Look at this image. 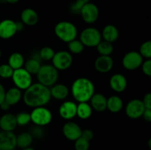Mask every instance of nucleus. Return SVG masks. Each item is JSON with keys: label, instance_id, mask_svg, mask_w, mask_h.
Listing matches in <instances>:
<instances>
[{"label": "nucleus", "instance_id": "nucleus-1", "mask_svg": "<svg viewBox=\"0 0 151 150\" xmlns=\"http://www.w3.org/2000/svg\"><path fill=\"white\" fill-rule=\"evenodd\" d=\"M24 104L29 107L45 106L51 100L50 88L39 82L33 83L22 94Z\"/></svg>", "mask_w": 151, "mask_h": 150}, {"label": "nucleus", "instance_id": "nucleus-2", "mask_svg": "<svg viewBox=\"0 0 151 150\" xmlns=\"http://www.w3.org/2000/svg\"><path fill=\"white\" fill-rule=\"evenodd\" d=\"M71 92L74 99L78 102H88L95 93L92 81L86 77L75 79L72 85Z\"/></svg>", "mask_w": 151, "mask_h": 150}, {"label": "nucleus", "instance_id": "nucleus-3", "mask_svg": "<svg viewBox=\"0 0 151 150\" xmlns=\"http://www.w3.org/2000/svg\"><path fill=\"white\" fill-rule=\"evenodd\" d=\"M56 36L63 42L69 43L76 39L78 29L73 23L67 21H60L55 25L54 29Z\"/></svg>", "mask_w": 151, "mask_h": 150}, {"label": "nucleus", "instance_id": "nucleus-4", "mask_svg": "<svg viewBox=\"0 0 151 150\" xmlns=\"http://www.w3.org/2000/svg\"><path fill=\"white\" fill-rule=\"evenodd\" d=\"M36 75L38 82L48 88L56 84L58 79V71L52 65L41 66Z\"/></svg>", "mask_w": 151, "mask_h": 150}, {"label": "nucleus", "instance_id": "nucleus-5", "mask_svg": "<svg viewBox=\"0 0 151 150\" xmlns=\"http://www.w3.org/2000/svg\"><path fill=\"white\" fill-rule=\"evenodd\" d=\"M31 121L35 125L40 126H45L50 124L52 119V112L45 106L33 108L30 113Z\"/></svg>", "mask_w": 151, "mask_h": 150}, {"label": "nucleus", "instance_id": "nucleus-6", "mask_svg": "<svg viewBox=\"0 0 151 150\" xmlns=\"http://www.w3.org/2000/svg\"><path fill=\"white\" fill-rule=\"evenodd\" d=\"M80 41L84 46L96 47L102 41L101 32L95 27L86 28L81 32Z\"/></svg>", "mask_w": 151, "mask_h": 150}, {"label": "nucleus", "instance_id": "nucleus-7", "mask_svg": "<svg viewBox=\"0 0 151 150\" xmlns=\"http://www.w3.org/2000/svg\"><path fill=\"white\" fill-rule=\"evenodd\" d=\"M11 78L16 88L21 91H25L32 84V75L24 68L14 70Z\"/></svg>", "mask_w": 151, "mask_h": 150}, {"label": "nucleus", "instance_id": "nucleus-8", "mask_svg": "<svg viewBox=\"0 0 151 150\" xmlns=\"http://www.w3.org/2000/svg\"><path fill=\"white\" fill-rule=\"evenodd\" d=\"M52 62V66L58 71H65L72 66L73 58L70 52L63 50L55 53Z\"/></svg>", "mask_w": 151, "mask_h": 150}, {"label": "nucleus", "instance_id": "nucleus-9", "mask_svg": "<svg viewBox=\"0 0 151 150\" xmlns=\"http://www.w3.org/2000/svg\"><path fill=\"white\" fill-rule=\"evenodd\" d=\"M143 62V57L139 51H131L126 53L122 58V66L128 71H134L139 69Z\"/></svg>", "mask_w": 151, "mask_h": 150}, {"label": "nucleus", "instance_id": "nucleus-10", "mask_svg": "<svg viewBox=\"0 0 151 150\" xmlns=\"http://www.w3.org/2000/svg\"><path fill=\"white\" fill-rule=\"evenodd\" d=\"M145 109L142 100L134 99L127 104L125 107V113L128 118L131 119H137L142 116Z\"/></svg>", "mask_w": 151, "mask_h": 150}, {"label": "nucleus", "instance_id": "nucleus-11", "mask_svg": "<svg viewBox=\"0 0 151 150\" xmlns=\"http://www.w3.org/2000/svg\"><path fill=\"white\" fill-rule=\"evenodd\" d=\"M83 20L87 24H93L98 19L99 9L96 4L91 2L85 3L81 12Z\"/></svg>", "mask_w": 151, "mask_h": 150}, {"label": "nucleus", "instance_id": "nucleus-12", "mask_svg": "<svg viewBox=\"0 0 151 150\" xmlns=\"http://www.w3.org/2000/svg\"><path fill=\"white\" fill-rule=\"evenodd\" d=\"M63 134L69 141H75L81 136L82 129L78 124L73 121H68L63 126Z\"/></svg>", "mask_w": 151, "mask_h": 150}, {"label": "nucleus", "instance_id": "nucleus-13", "mask_svg": "<svg viewBox=\"0 0 151 150\" xmlns=\"http://www.w3.org/2000/svg\"><path fill=\"white\" fill-rule=\"evenodd\" d=\"M16 146V135L13 132H0V149L14 150Z\"/></svg>", "mask_w": 151, "mask_h": 150}, {"label": "nucleus", "instance_id": "nucleus-14", "mask_svg": "<svg viewBox=\"0 0 151 150\" xmlns=\"http://www.w3.org/2000/svg\"><path fill=\"white\" fill-rule=\"evenodd\" d=\"M17 32L16 21L11 19H4L0 21V38L10 39Z\"/></svg>", "mask_w": 151, "mask_h": 150}, {"label": "nucleus", "instance_id": "nucleus-15", "mask_svg": "<svg viewBox=\"0 0 151 150\" xmlns=\"http://www.w3.org/2000/svg\"><path fill=\"white\" fill-rule=\"evenodd\" d=\"M59 115L65 120H71L77 116V104L72 101H65L59 107Z\"/></svg>", "mask_w": 151, "mask_h": 150}, {"label": "nucleus", "instance_id": "nucleus-16", "mask_svg": "<svg viewBox=\"0 0 151 150\" xmlns=\"http://www.w3.org/2000/svg\"><path fill=\"white\" fill-rule=\"evenodd\" d=\"M110 87L116 93H122L126 89L128 81L126 77L122 74H115L112 75L109 80Z\"/></svg>", "mask_w": 151, "mask_h": 150}, {"label": "nucleus", "instance_id": "nucleus-17", "mask_svg": "<svg viewBox=\"0 0 151 150\" xmlns=\"http://www.w3.org/2000/svg\"><path fill=\"white\" fill-rule=\"evenodd\" d=\"M114 66V60L111 56L100 55L94 62V68L100 73H108Z\"/></svg>", "mask_w": 151, "mask_h": 150}, {"label": "nucleus", "instance_id": "nucleus-18", "mask_svg": "<svg viewBox=\"0 0 151 150\" xmlns=\"http://www.w3.org/2000/svg\"><path fill=\"white\" fill-rule=\"evenodd\" d=\"M89 101L91 108L95 111L102 113L107 109V98L100 93H94Z\"/></svg>", "mask_w": 151, "mask_h": 150}, {"label": "nucleus", "instance_id": "nucleus-19", "mask_svg": "<svg viewBox=\"0 0 151 150\" xmlns=\"http://www.w3.org/2000/svg\"><path fill=\"white\" fill-rule=\"evenodd\" d=\"M17 126L16 116L12 113H5L0 118V128L2 131L13 132Z\"/></svg>", "mask_w": 151, "mask_h": 150}, {"label": "nucleus", "instance_id": "nucleus-20", "mask_svg": "<svg viewBox=\"0 0 151 150\" xmlns=\"http://www.w3.org/2000/svg\"><path fill=\"white\" fill-rule=\"evenodd\" d=\"M21 20L24 25L34 26L39 20V16L35 10L32 8H26L21 13Z\"/></svg>", "mask_w": 151, "mask_h": 150}, {"label": "nucleus", "instance_id": "nucleus-21", "mask_svg": "<svg viewBox=\"0 0 151 150\" xmlns=\"http://www.w3.org/2000/svg\"><path fill=\"white\" fill-rule=\"evenodd\" d=\"M69 88L64 84H55L50 88L52 98L57 100H63L69 96Z\"/></svg>", "mask_w": 151, "mask_h": 150}, {"label": "nucleus", "instance_id": "nucleus-22", "mask_svg": "<svg viewBox=\"0 0 151 150\" xmlns=\"http://www.w3.org/2000/svg\"><path fill=\"white\" fill-rule=\"evenodd\" d=\"M101 36L104 41L113 44L119 38V30L114 25H106L102 31Z\"/></svg>", "mask_w": 151, "mask_h": 150}, {"label": "nucleus", "instance_id": "nucleus-23", "mask_svg": "<svg viewBox=\"0 0 151 150\" xmlns=\"http://www.w3.org/2000/svg\"><path fill=\"white\" fill-rule=\"evenodd\" d=\"M22 98V91L16 87L11 88L6 91L4 101L10 106L15 105L20 101Z\"/></svg>", "mask_w": 151, "mask_h": 150}, {"label": "nucleus", "instance_id": "nucleus-24", "mask_svg": "<svg viewBox=\"0 0 151 150\" xmlns=\"http://www.w3.org/2000/svg\"><path fill=\"white\" fill-rule=\"evenodd\" d=\"M123 107V101L119 96L114 95L107 99V109L113 113H117Z\"/></svg>", "mask_w": 151, "mask_h": 150}, {"label": "nucleus", "instance_id": "nucleus-25", "mask_svg": "<svg viewBox=\"0 0 151 150\" xmlns=\"http://www.w3.org/2000/svg\"><path fill=\"white\" fill-rule=\"evenodd\" d=\"M92 114V108L88 102H79L77 104V116L83 120L89 119Z\"/></svg>", "mask_w": 151, "mask_h": 150}, {"label": "nucleus", "instance_id": "nucleus-26", "mask_svg": "<svg viewBox=\"0 0 151 150\" xmlns=\"http://www.w3.org/2000/svg\"><path fill=\"white\" fill-rule=\"evenodd\" d=\"M24 58L23 55L19 52H14L10 55L8 58V63L7 64L13 69H21L23 68L24 64Z\"/></svg>", "mask_w": 151, "mask_h": 150}, {"label": "nucleus", "instance_id": "nucleus-27", "mask_svg": "<svg viewBox=\"0 0 151 150\" xmlns=\"http://www.w3.org/2000/svg\"><path fill=\"white\" fill-rule=\"evenodd\" d=\"M33 138L29 132H22L16 136V146L19 148L24 149L30 146Z\"/></svg>", "mask_w": 151, "mask_h": 150}, {"label": "nucleus", "instance_id": "nucleus-28", "mask_svg": "<svg viewBox=\"0 0 151 150\" xmlns=\"http://www.w3.org/2000/svg\"><path fill=\"white\" fill-rule=\"evenodd\" d=\"M41 62L38 61V60L31 57L29 60H27L26 62H24V69H26L31 75H36L41 66Z\"/></svg>", "mask_w": 151, "mask_h": 150}, {"label": "nucleus", "instance_id": "nucleus-29", "mask_svg": "<svg viewBox=\"0 0 151 150\" xmlns=\"http://www.w3.org/2000/svg\"><path fill=\"white\" fill-rule=\"evenodd\" d=\"M96 47L100 55L111 56L114 51L113 44L106 41H101Z\"/></svg>", "mask_w": 151, "mask_h": 150}, {"label": "nucleus", "instance_id": "nucleus-30", "mask_svg": "<svg viewBox=\"0 0 151 150\" xmlns=\"http://www.w3.org/2000/svg\"><path fill=\"white\" fill-rule=\"evenodd\" d=\"M84 47L85 46L80 40L75 39L68 43V49H69L70 53H72V54H81L83 51Z\"/></svg>", "mask_w": 151, "mask_h": 150}, {"label": "nucleus", "instance_id": "nucleus-31", "mask_svg": "<svg viewBox=\"0 0 151 150\" xmlns=\"http://www.w3.org/2000/svg\"><path fill=\"white\" fill-rule=\"evenodd\" d=\"M39 55L41 60H45V61H50L52 60V57H54L55 51L50 46H44L39 51Z\"/></svg>", "mask_w": 151, "mask_h": 150}, {"label": "nucleus", "instance_id": "nucleus-32", "mask_svg": "<svg viewBox=\"0 0 151 150\" xmlns=\"http://www.w3.org/2000/svg\"><path fill=\"white\" fill-rule=\"evenodd\" d=\"M16 123L19 126H26L31 121L30 113L21 112L16 116Z\"/></svg>", "mask_w": 151, "mask_h": 150}, {"label": "nucleus", "instance_id": "nucleus-33", "mask_svg": "<svg viewBox=\"0 0 151 150\" xmlns=\"http://www.w3.org/2000/svg\"><path fill=\"white\" fill-rule=\"evenodd\" d=\"M142 57L145 59L151 58V42L150 41H147L141 45L139 51Z\"/></svg>", "mask_w": 151, "mask_h": 150}, {"label": "nucleus", "instance_id": "nucleus-34", "mask_svg": "<svg viewBox=\"0 0 151 150\" xmlns=\"http://www.w3.org/2000/svg\"><path fill=\"white\" fill-rule=\"evenodd\" d=\"M14 70L8 64H2L0 66V77L3 79H10L13 76Z\"/></svg>", "mask_w": 151, "mask_h": 150}, {"label": "nucleus", "instance_id": "nucleus-35", "mask_svg": "<svg viewBox=\"0 0 151 150\" xmlns=\"http://www.w3.org/2000/svg\"><path fill=\"white\" fill-rule=\"evenodd\" d=\"M90 146V141L83 137H80L79 138L75 141V150H88Z\"/></svg>", "mask_w": 151, "mask_h": 150}, {"label": "nucleus", "instance_id": "nucleus-36", "mask_svg": "<svg viewBox=\"0 0 151 150\" xmlns=\"http://www.w3.org/2000/svg\"><path fill=\"white\" fill-rule=\"evenodd\" d=\"M85 3L83 1H81V0H76L75 2L72 3L69 7V10L72 13L75 15L81 14V10H82L83 7Z\"/></svg>", "mask_w": 151, "mask_h": 150}, {"label": "nucleus", "instance_id": "nucleus-37", "mask_svg": "<svg viewBox=\"0 0 151 150\" xmlns=\"http://www.w3.org/2000/svg\"><path fill=\"white\" fill-rule=\"evenodd\" d=\"M29 133L31 134L32 138H41L44 136V129H43V126L35 125V126H32V129H30V132H29Z\"/></svg>", "mask_w": 151, "mask_h": 150}, {"label": "nucleus", "instance_id": "nucleus-38", "mask_svg": "<svg viewBox=\"0 0 151 150\" xmlns=\"http://www.w3.org/2000/svg\"><path fill=\"white\" fill-rule=\"evenodd\" d=\"M142 71L143 74L147 76H151V60L150 59H146L145 61L142 62L141 65Z\"/></svg>", "mask_w": 151, "mask_h": 150}, {"label": "nucleus", "instance_id": "nucleus-39", "mask_svg": "<svg viewBox=\"0 0 151 150\" xmlns=\"http://www.w3.org/2000/svg\"><path fill=\"white\" fill-rule=\"evenodd\" d=\"M81 137L86 139L87 141H91L94 138V132L91 130V129H83L82 130V133H81Z\"/></svg>", "mask_w": 151, "mask_h": 150}, {"label": "nucleus", "instance_id": "nucleus-40", "mask_svg": "<svg viewBox=\"0 0 151 150\" xmlns=\"http://www.w3.org/2000/svg\"><path fill=\"white\" fill-rule=\"evenodd\" d=\"M143 104H144L145 107L147 109H151V94L150 93H147V94H145L143 98V99L142 100Z\"/></svg>", "mask_w": 151, "mask_h": 150}, {"label": "nucleus", "instance_id": "nucleus-41", "mask_svg": "<svg viewBox=\"0 0 151 150\" xmlns=\"http://www.w3.org/2000/svg\"><path fill=\"white\" fill-rule=\"evenodd\" d=\"M145 120L147 122H151V109L145 108L143 113L142 116Z\"/></svg>", "mask_w": 151, "mask_h": 150}, {"label": "nucleus", "instance_id": "nucleus-42", "mask_svg": "<svg viewBox=\"0 0 151 150\" xmlns=\"http://www.w3.org/2000/svg\"><path fill=\"white\" fill-rule=\"evenodd\" d=\"M6 91L4 89V86L0 83V104L4 101V97H5Z\"/></svg>", "mask_w": 151, "mask_h": 150}, {"label": "nucleus", "instance_id": "nucleus-43", "mask_svg": "<svg viewBox=\"0 0 151 150\" xmlns=\"http://www.w3.org/2000/svg\"><path fill=\"white\" fill-rule=\"evenodd\" d=\"M10 107H11V106H10V104H7L5 101H4L1 104H0V108H1L2 110H4V111H7V110H8Z\"/></svg>", "mask_w": 151, "mask_h": 150}, {"label": "nucleus", "instance_id": "nucleus-44", "mask_svg": "<svg viewBox=\"0 0 151 150\" xmlns=\"http://www.w3.org/2000/svg\"><path fill=\"white\" fill-rule=\"evenodd\" d=\"M16 29H17V32H20V31L23 30L24 27V24L22 21H16Z\"/></svg>", "mask_w": 151, "mask_h": 150}, {"label": "nucleus", "instance_id": "nucleus-45", "mask_svg": "<svg viewBox=\"0 0 151 150\" xmlns=\"http://www.w3.org/2000/svg\"><path fill=\"white\" fill-rule=\"evenodd\" d=\"M4 1L10 3V4H15V3H17L19 0H4Z\"/></svg>", "mask_w": 151, "mask_h": 150}, {"label": "nucleus", "instance_id": "nucleus-46", "mask_svg": "<svg viewBox=\"0 0 151 150\" xmlns=\"http://www.w3.org/2000/svg\"><path fill=\"white\" fill-rule=\"evenodd\" d=\"M22 150H35V149L32 148V147L29 146V147H27V148L22 149Z\"/></svg>", "mask_w": 151, "mask_h": 150}, {"label": "nucleus", "instance_id": "nucleus-47", "mask_svg": "<svg viewBox=\"0 0 151 150\" xmlns=\"http://www.w3.org/2000/svg\"><path fill=\"white\" fill-rule=\"evenodd\" d=\"M81 1H83L84 3H87V2H89V1H90V0H81Z\"/></svg>", "mask_w": 151, "mask_h": 150}, {"label": "nucleus", "instance_id": "nucleus-48", "mask_svg": "<svg viewBox=\"0 0 151 150\" xmlns=\"http://www.w3.org/2000/svg\"><path fill=\"white\" fill-rule=\"evenodd\" d=\"M1 50H0V58H1Z\"/></svg>", "mask_w": 151, "mask_h": 150}, {"label": "nucleus", "instance_id": "nucleus-49", "mask_svg": "<svg viewBox=\"0 0 151 150\" xmlns=\"http://www.w3.org/2000/svg\"><path fill=\"white\" fill-rule=\"evenodd\" d=\"M0 1H1V0H0Z\"/></svg>", "mask_w": 151, "mask_h": 150}, {"label": "nucleus", "instance_id": "nucleus-50", "mask_svg": "<svg viewBox=\"0 0 151 150\" xmlns=\"http://www.w3.org/2000/svg\"><path fill=\"white\" fill-rule=\"evenodd\" d=\"M0 150H1V149H0Z\"/></svg>", "mask_w": 151, "mask_h": 150}]
</instances>
